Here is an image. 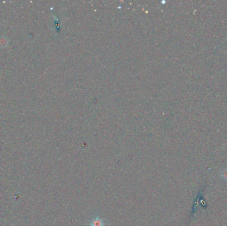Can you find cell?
<instances>
[{
	"instance_id": "3957f363",
	"label": "cell",
	"mask_w": 227,
	"mask_h": 226,
	"mask_svg": "<svg viewBox=\"0 0 227 226\" xmlns=\"http://www.w3.org/2000/svg\"><path fill=\"white\" fill-rule=\"evenodd\" d=\"M222 178L225 180V181L227 182V168H225L223 170L222 172Z\"/></svg>"
},
{
	"instance_id": "7a4b0ae2",
	"label": "cell",
	"mask_w": 227,
	"mask_h": 226,
	"mask_svg": "<svg viewBox=\"0 0 227 226\" xmlns=\"http://www.w3.org/2000/svg\"><path fill=\"white\" fill-rule=\"evenodd\" d=\"M8 42H9L8 40H7L5 37H2V38H0V47H6L7 44H8Z\"/></svg>"
},
{
	"instance_id": "6da1fadb",
	"label": "cell",
	"mask_w": 227,
	"mask_h": 226,
	"mask_svg": "<svg viewBox=\"0 0 227 226\" xmlns=\"http://www.w3.org/2000/svg\"><path fill=\"white\" fill-rule=\"evenodd\" d=\"M104 222L103 219H101L99 217L96 216L90 222V226H104Z\"/></svg>"
}]
</instances>
